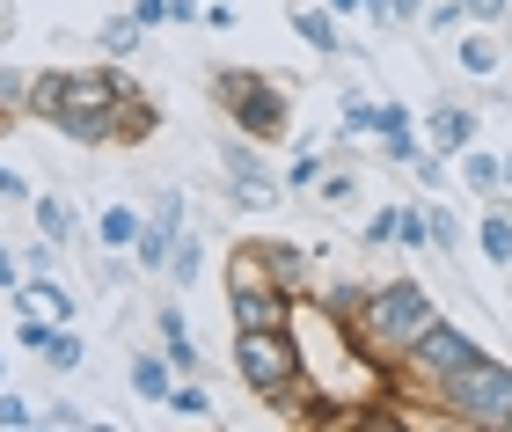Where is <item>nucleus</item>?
I'll use <instances>...</instances> for the list:
<instances>
[{"label": "nucleus", "mask_w": 512, "mask_h": 432, "mask_svg": "<svg viewBox=\"0 0 512 432\" xmlns=\"http://www.w3.org/2000/svg\"><path fill=\"white\" fill-rule=\"evenodd\" d=\"M22 286V249H8V235H0V293Z\"/></svg>", "instance_id": "obj_30"}, {"label": "nucleus", "mask_w": 512, "mask_h": 432, "mask_svg": "<svg viewBox=\"0 0 512 432\" xmlns=\"http://www.w3.org/2000/svg\"><path fill=\"white\" fill-rule=\"evenodd\" d=\"M425 8H432V0H388V15H395V22H425Z\"/></svg>", "instance_id": "obj_38"}, {"label": "nucleus", "mask_w": 512, "mask_h": 432, "mask_svg": "<svg viewBox=\"0 0 512 432\" xmlns=\"http://www.w3.org/2000/svg\"><path fill=\"white\" fill-rule=\"evenodd\" d=\"M198 264H205V242L191 235V227H183L176 249H169V286H191V279H198Z\"/></svg>", "instance_id": "obj_19"}, {"label": "nucleus", "mask_w": 512, "mask_h": 432, "mask_svg": "<svg viewBox=\"0 0 512 432\" xmlns=\"http://www.w3.org/2000/svg\"><path fill=\"white\" fill-rule=\"evenodd\" d=\"M139 88L118 81L110 66H96V74H66V110H59V125L66 140H81V147H110L118 140V125H125V110H132Z\"/></svg>", "instance_id": "obj_2"}, {"label": "nucleus", "mask_w": 512, "mask_h": 432, "mask_svg": "<svg viewBox=\"0 0 512 432\" xmlns=\"http://www.w3.org/2000/svg\"><path fill=\"white\" fill-rule=\"evenodd\" d=\"M15 425H37V411H30L15 389H0V432H15Z\"/></svg>", "instance_id": "obj_28"}, {"label": "nucleus", "mask_w": 512, "mask_h": 432, "mask_svg": "<svg viewBox=\"0 0 512 432\" xmlns=\"http://www.w3.org/2000/svg\"><path fill=\"white\" fill-rule=\"evenodd\" d=\"M15 315H37V323H74V293L59 286V271H30L15 286Z\"/></svg>", "instance_id": "obj_7"}, {"label": "nucleus", "mask_w": 512, "mask_h": 432, "mask_svg": "<svg viewBox=\"0 0 512 432\" xmlns=\"http://www.w3.org/2000/svg\"><path fill=\"white\" fill-rule=\"evenodd\" d=\"M139 235H147V213H132V206H103V220H96V242H103V249H118V257H125Z\"/></svg>", "instance_id": "obj_14"}, {"label": "nucleus", "mask_w": 512, "mask_h": 432, "mask_svg": "<svg viewBox=\"0 0 512 432\" xmlns=\"http://www.w3.org/2000/svg\"><path fill=\"white\" fill-rule=\"evenodd\" d=\"M410 125V103H381V132H403ZM381 132H374V140H381Z\"/></svg>", "instance_id": "obj_35"}, {"label": "nucleus", "mask_w": 512, "mask_h": 432, "mask_svg": "<svg viewBox=\"0 0 512 432\" xmlns=\"http://www.w3.org/2000/svg\"><path fill=\"white\" fill-rule=\"evenodd\" d=\"M256 257H264V271H271V286H278V293H293V301L308 293V257H300L293 242H271V235H256Z\"/></svg>", "instance_id": "obj_8"}, {"label": "nucleus", "mask_w": 512, "mask_h": 432, "mask_svg": "<svg viewBox=\"0 0 512 432\" xmlns=\"http://www.w3.org/2000/svg\"><path fill=\"white\" fill-rule=\"evenodd\" d=\"M425 132H432V154H461V147H476V110H461V103H439Z\"/></svg>", "instance_id": "obj_10"}, {"label": "nucleus", "mask_w": 512, "mask_h": 432, "mask_svg": "<svg viewBox=\"0 0 512 432\" xmlns=\"http://www.w3.org/2000/svg\"><path fill=\"white\" fill-rule=\"evenodd\" d=\"M96 44H103L110 59H125V52H139V44H147V22H139V15H110L103 30H96Z\"/></svg>", "instance_id": "obj_17"}, {"label": "nucleus", "mask_w": 512, "mask_h": 432, "mask_svg": "<svg viewBox=\"0 0 512 432\" xmlns=\"http://www.w3.org/2000/svg\"><path fill=\"white\" fill-rule=\"evenodd\" d=\"M0 198H8V206H30V198H37V191H30V184H22V176H15V169H0Z\"/></svg>", "instance_id": "obj_33"}, {"label": "nucleus", "mask_w": 512, "mask_h": 432, "mask_svg": "<svg viewBox=\"0 0 512 432\" xmlns=\"http://www.w3.org/2000/svg\"><path fill=\"white\" fill-rule=\"evenodd\" d=\"M169 411H176V418H213V396L198 389V374H176V389H169Z\"/></svg>", "instance_id": "obj_20"}, {"label": "nucleus", "mask_w": 512, "mask_h": 432, "mask_svg": "<svg viewBox=\"0 0 512 432\" xmlns=\"http://www.w3.org/2000/svg\"><path fill=\"white\" fill-rule=\"evenodd\" d=\"M359 184H352V176H322V198H330V206H344V198H352Z\"/></svg>", "instance_id": "obj_36"}, {"label": "nucleus", "mask_w": 512, "mask_h": 432, "mask_svg": "<svg viewBox=\"0 0 512 432\" xmlns=\"http://www.w3.org/2000/svg\"><path fill=\"white\" fill-rule=\"evenodd\" d=\"M169 22H205V8L198 0H169Z\"/></svg>", "instance_id": "obj_39"}, {"label": "nucleus", "mask_w": 512, "mask_h": 432, "mask_svg": "<svg viewBox=\"0 0 512 432\" xmlns=\"http://www.w3.org/2000/svg\"><path fill=\"white\" fill-rule=\"evenodd\" d=\"M381 154H388V162H417L425 147H417V132L403 125V132H381Z\"/></svg>", "instance_id": "obj_26"}, {"label": "nucleus", "mask_w": 512, "mask_h": 432, "mask_svg": "<svg viewBox=\"0 0 512 432\" xmlns=\"http://www.w3.org/2000/svg\"><path fill=\"white\" fill-rule=\"evenodd\" d=\"M0 374H8V359H0Z\"/></svg>", "instance_id": "obj_42"}, {"label": "nucleus", "mask_w": 512, "mask_h": 432, "mask_svg": "<svg viewBox=\"0 0 512 432\" xmlns=\"http://www.w3.org/2000/svg\"><path fill=\"white\" fill-rule=\"evenodd\" d=\"M125 381H132V396H147V403H169V389H176V367H169V352H139L132 367H125Z\"/></svg>", "instance_id": "obj_11"}, {"label": "nucleus", "mask_w": 512, "mask_h": 432, "mask_svg": "<svg viewBox=\"0 0 512 432\" xmlns=\"http://www.w3.org/2000/svg\"><path fill=\"white\" fill-rule=\"evenodd\" d=\"M454 66H461L469 81H491V74H498V30H491V22H476V30L454 37Z\"/></svg>", "instance_id": "obj_9"}, {"label": "nucleus", "mask_w": 512, "mask_h": 432, "mask_svg": "<svg viewBox=\"0 0 512 432\" xmlns=\"http://www.w3.org/2000/svg\"><path fill=\"white\" fill-rule=\"evenodd\" d=\"M330 15H366V0H322Z\"/></svg>", "instance_id": "obj_40"}, {"label": "nucleus", "mask_w": 512, "mask_h": 432, "mask_svg": "<svg viewBox=\"0 0 512 432\" xmlns=\"http://www.w3.org/2000/svg\"><path fill=\"white\" fill-rule=\"evenodd\" d=\"M293 30L308 52H337V15L330 8H308V0H293Z\"/></svg>", "instance_id": "obj_15"}, {"label": "nucleus", "mask_w": 512, "mask_h": 432, "mask_svg": "<svg viewBox=\"0 0 512 432\" xmlns=\"http://www.w3.org/2000/svg\"><path fill=\"white\" fill-rule=\"evenodd\" d=\"M359 242H366V249H388V242H403V206H388V213H374V220L359 227Z\"/></svg>", "instance_id": "obj_21"}, {"label": "nucleus", "mask_w": 512, "mask_h": 432, "mask_svg": "<svg viewBox=\"0 0 512 432\" xmlns=\"http://www.w3.org/2000/svg\"><path fill=\"white\" fill-rule=\"evenodd\" d=\"M30 118H44V125H59V110H66V66H44V74H30Z\"/></svg>", "instance_id": "obj_13"}, {"label": "nucleus", "mask_w": 512, "mask_h": 432, "mask_svg": "<svg viewBox=\"0 0 512 432\" xmlns=\"http://www.w3.org/2000/svg\"><path fill=\"white\" fill-rule=\"evenodd\" d=\"M476 359H483V345H476V337L461 330V323H447V315H432V323L417 330V345L403 352V374H417V381H432V389H439L447 374L476 367Z\"/></svg>", "instance_id": "obj_5"}, {"label": "nucleus", "mask_w": 512, "mask_h": 432, "mask_svg": "<svg viewBox=\"0 0 512 432\" xmlns=\"http://www.w3.org/2000/svg\"><path fill=\"white\" fill-rule=\"evenodd\" d=\"M476 249H483L498 271H512V206H491V213L476 220Z\"/></svg>", "instance_id": "obj_12"}, {"label": "nucleus", "mask_w": 512, "mask_h": 432, "mask_svg": "<svg viewBox=\"0 0 512 432\" xmlns=\"http://www.w3.org/2000/svg\"><path fill=\"white\" fill-rule=\"evenodd\" d=\"M359 132H381V103L344 96V140H359Z\"/></svg>", "instance_id": "obj_22"}, {"label": "nucleus", "mask_w": 512, "mask_h": 432, "mask_svg": "<svg viewBox=\"0 0 512 432\" xmlns=\"http://www.w3.org/2000/svg\"><path fill=\"white\" fill-rule=\"evenodd\" d=\"M439 411H447V425H476V432H505L512 425V367H498L491 352L476 359V367H461L439 381Z\"/></svg>", "instance_id": "obj_3"}, {"label": "nucleus", "mask_w": 512, "mask_h": 432, "mask_svg": "<svg viewBox=\"0 0 512 432\" xmlns=\"http://www.w3.org/2000/svg\"><path fill=\"white\" fill-rule=\"evenodd\" d=\"M425 22H432V30H461V22H469V8H461V0H432Z\"/></svg>", "instance_id": "obj_29"}, {"label": "nucleus", "mask_w": 512, "mask_h": 432, "mask_svg": "<svg viewBox=\"0 0 512 432\" xmlns=\"http://www.w3.org/2000/svg\"><path fill=\"white\" fill-rule=\"evenodd\" d=\"M505 191H512V154H505Z\"/></svg>", "instance_id": "obj_41"}, {"label": "nucleus", "mask_w": 512, "mask_h": 432, "mask_svg": "<svg viewBox=\"0 0 512 432\" xmlns=\"http://www.w3.org/2000/svg\"><path fill=\"white\" fill-rule=\"evenodd\" d=\"M30 220H37V235H52V242H74V206H66V198H52V191H37L30 198Z\"/></svg>", "instance_id": "obj_16"}, {"label": "nucleus", "mask_w": 512, "mask_h": 432, "mask_svg": "<svg viewBox=\"0 0 512 432\" xmlns=\"http://www.w3.org/2000/svg\"><path fill=\"white\" fill-rule=\"evenodd\" d=\"M505 432H512V425H505Z\"/></svg>", "instance_id": "obj_43"}, {"label": "nucleus", "mask_w": 512, "mask_h": 432, "mask_svg": "<svg viewBox=\"0 0 512 432\" xmlns=\"http://www.w3.org/2000/svg\"><path fill=\"white\" fill-rule=\"evenodd\" d=\"M322 184V154H293V169H286V191H308Z\"/></svg>", "instance_id": "obj_27"}, {"label": "nucleus", "mask_w": 512, "mask_h": 432, "mask_svg": "<svg viewBox=\"0 0 512 432\" xmlns=\"http://www.w3.org/2000/svg\"><path fill=\"white\" fill-rule=\"evenodd\" d=\"M227 315H235V330H286L293 323V293H278V286H227Z\"/></svg>", "instance_id": "obj_6"}, {"label": "nucleus", "mask_w": 512, "mask_h": 432, "mask_svg": "<svg viewBox=\"0 0 512 432\" xmlns=\"http://www.w3.org/2000/svg\"><path fill=\"white\" fill-rule=\"evenodd\" d=\"M461 8H469V22H491V30L505 22V0H461Z\"/></svg>", "instance_id": "obj_34"}, {"label": "nucleus", "mask_w": 512, "mask_h": 432, "mask_svg": "<svg viewBox=\"0 0 512 432\" xmlns=\"http://www.w3.org/2000/svg\"><path fill=\"white\" fill-rule=\"evenodd\" d=\"M213 96H220V110L235 118L249 140H278L286 132V88L278 81H264V74H242V66H227V74H213Z\"/></svg>", "instance_id": "obj_4"}, {"label": "nucleus", "mask_w": 512, "mask_h": 432, "mask_svg": "<svg viewBox=\"0 0 512 432\" xmlns=\"http://www.w3.org/2000/svg\"><path fill=\"white\" fill-rule=\"evenodd\" d=\"M417 184H425V191L447 184V154H417Z\"/></svg>", "instance_id": "obj_31"}, {"label": "nucleus", "mask_w": 512, "mask_h": 432, "mask_svg": "<svg viewBox=\"0 0 512 432\" xmlns=\"http://www.w3.org/2000/svg\"><path fill=\"white\" fill-rule=\"evenodd\" d=\"M37 425H52V432H74V425H88L74 403H52V411H37Z\"/></svg>", "instance_id": "obj_32"}, {"label": "nucleus", "mask_w": 512, "mask_h": 432, "mask_svg": "<svg viewBox=\"0 0 512 432\" xmlns=\"http://www.w3.org/2000/svg\"><path fill=\"white\" fill-rule=\"evenodd\" d=\"M432 315L439 308H432L425 279H381L374 293H359V308L344 315V323H352V337L381 359V367H403V352L417 345V330H425Z\"/></svg>", "instance_id": "obj_1"}, {"label": "nucleus", "mask_w": 512, "mask_h": 432, "mask_svg": "<svg viewBox=\"0 0 512 432\" xmlns=\"http://www.w3.org/2000/svg\"><path fill=\"white\" fill-rule=\"evenodd\" d=\"M461 176H469L483 198H498V191H505V162H498V154H483V147H461Z\"/></svg>", "instance_id": "obj_18"}, {"label": "nucleus", "mask_w": 512, "mask_h": 432, "mask_svg": "<svg viewBox=\"0 0 512 432\" xmlns=\"http://www.w3.org/2000/svg\"><path fill=\"white\" fill-rule=\"evenodd\" d=\"M22 103H30V74H15V66H0V110H8V118H15Z\"/></svg>", "instance_id": "obj_24"}, {"label": "nucleus", "mask_w": 512, "mask_h": 432, "mask_svg": "<svg viewBox=\"0 0 512 432\" xmlns=\"http://www.w3.org/2000/svg\"><path fill=\"white\" fill-rule=\"evenodd\" d=\"M132 15L147 22V30H154V22H169V0H132Z\"/></svg>", "instance_id": "obj_37"}, {"label": "nucleus", "mask_w": 512, "mask_h": 432, "mask_svg": "<svg viewBox=\"0 0 512 432\" xmlns=\"http://www.w3.org/2000/svg\"><path fill=\"white\" fill-rule=\"evenodd\" d=\"M425 227H432V249H461V220L447 206H425Z\"/></svg>", "instance_id": "obj_23"}, {"label": "nucleus", "mask_w": 512, "mask_h": 432, "mask_svg": "<svg viewBox=\"0 0 512 432\" xmlns=\"http://www.w3.org/2000/svg\"><path fill=\"white\" fill-rule=\"evenodd\" d=\"M154 323H161V345H191V323H183V308H176V301H161Z\"/></svg>", "instance_id": "obj_25"}]
</instances>
